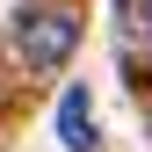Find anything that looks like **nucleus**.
<instances>
[{"label": "nucleus", "instance_id": "f03ea898", "mask_svg": "<svg viewBox=\"0 0 152 152\" xmlns=\"http://www.w3.org/2000/svg\"><path fill=\"white\" fill-rule=\"evenodd\" d=\"M58 145L65 152H94V145H102V123H94V102H87L80 80L58 94Z\"/></svg>", "mask_w": 152, "mask_h": 152}, {"label": "nucleus", "instance_id": "20e7f679", "mask_svg": "<svg viewBox=\"0 0 152 152\" xmlns=\"http://www.w3.org/2000/svg\"><path fill=\"white\" fill-rule=\"evenodd\" d=\"M145 80H152V65H145Z\"/></svg>", "mask_w": 152, "mask_h": 152}, {"label": "nucleus", "instance_id": "f257e3e1", "mask_svg": "<svg viewBox=\"0 0 152 152\" xmlns=\"http://www.w3.org/2000/svg\"><path fill=\"white\" fill-rule=\"evenodd\" d=\"M15 51H22L29 72H58L72 51H80V7H65V0H36V7H22Z\"/></svg>", "mask_w": 152, "mask_h": 152}, {"label": "nucleus", "instance_id": "7ed1b4c3", "mask_svg": "<svg viewBox=\"0 0 152 152\" xmlns=\"http://www.w3.org/2000/svg\"><path fill=\"white\" fill-rule=\"evenodd\" d=\"M116 15H123L130 36H152V0H116Z\"/></svg>", "mask_w": 152, "mask_h": 152}]
</instances>
